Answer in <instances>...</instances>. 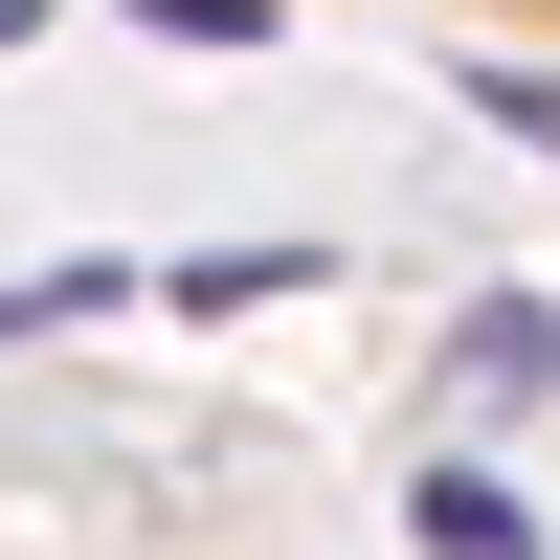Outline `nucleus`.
<instances>
[{"label":"nucleus","instance_id":"1","mask_svg":"<svg viewBox=\"0 0 560 560\" xmlns=\"http://www.w3.org/2000/svg\"><path fill=\"white\" fill-rule=\"evenodd\" d=\"M448 404H471V427H516V404H560V314H538V292H493L471 337H448Z\"/></svg>","mask_w":560,"mask_h":560},{"label":"nucleus","instance_id":"2","mask_svg":"<svg viewBox=\"0 0 560 560\" xmlns=\"http://www.w3.org/2000/svg\"><path fill=\"white\" fill-rule=\"evenodd\" d=\"M404 516H427V560H538V493L516 471H427Z\"/></svg>","mask_w":560,"mask_h":560},{"label":"nucleus","instance_id":"3","mask_svg":"<svg viewBox=\"0 0 560 560\" xmlns=\"http://www.w3.org/2000/svg\"><path fill=\"white\" fill-rule=\"evenodd\" d=\"M158 45H269V0H135Z\"/></svg>","mask_w":560,"mask_h":560}]
</instances>
